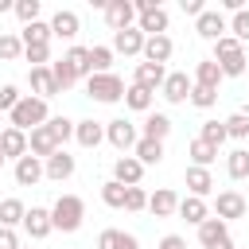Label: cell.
Instances as JSON below:
<instances>
[{
  "instance_id": "6da1fadb",
  "label": "cell",
  "mask_w": 249,
  "mask_h": 249,
  "mask_svg": "<svg viewBox=\"0 0 249 249\" xmlns=\"http://www.w3.org/2000/svg\"><path fill=\"white\" fill-rule=\"evenodd\" d=\"M47 121H51L47 101H43V97H31V93H23V97L16 101V109L8 113V128H19V132H31V128L47 124Z\"/></svg>"
},
{
  "instance_id": "7a4b0ae2",
  "label": "cell",
  "mask_w": 249,
  "mask_h": 249,
  "mask_svg": "<svg viewBox=\"0 0 249 249\" xmlns=\"http://www.w3.org/2000/svg\"><path fill=\"white\" fill-rule=\"evenodd\" d=\"M214 62H218L222 78H241V74H245V66H249L245 47H241L233 35H222V39L214 43Z\"/></svg>"
},
{
  "instance_id": "3957f363",
  "label": "cell",
  "mask_w": 249,
  "mask_h": 249,
  "mask_svg": "<svg viewBox=\"0 0 249 249\" xmlns=\"http://www.w3.org/2000/svg\"><path fill=\"white\" fill-rule=\"evenodd\" d=\"M86 222V202L78 195H58V202L51 206V226L62 233H78Z\"/></svg>"
},
{
  "instance_id": "277c9868",
  "label": "cell",
  "mask_w": 249,
  "mask_h": 249,
  "mask_svg": "<svg viewBox=\"0 0 249 249\" xmlns=\"http://www.w3.org/2000/svg\"><path fill=\"white\" fill-rule=\"evenodd\" d=\"M86 93L101 105H113V101H124V82L109 70V74H89L86 78Z\"/></svg>"
},
{
  "instance_id": "5b68a950",
  "label": "cell",
  "mask_w": 249,
  "mask_h": 249,
  "mask_svg": "<svg viewBox=\"0 0 249 249\" xmlns=\"http://www.w3.org/2000/svg\"><path fill=\"white\" fill-rule=\"evenodd\" d=\"M249 214V198L241 195V191H218V198H214V218H222L226 226L233 222V218H245Z\"/></svg>"
},
{
  "instance_id": "8992f818",
  "label": "cell",
  "mask_w": 249,
  "mask_h": 249,
  "mask_svg": "<svg viewBox=\"0 0 249 249\" xmlns=\"http://www.w3.org/2000/svg\"><path fill=\"white\" fill-rule=\"evenodd\" d=\"M105 140H109L117 152H132L136 140H140V132H136V124H132L128 117H117V121H105Z\"/></svg>"
},
{
  "instance_id": "52a82bcc",
  "label": "cell",
  "mask_w": 249,
  "mask_h": 249,
  "mask_svg": "<svg viewBox=\"0 0 249 249\" xmlns=\"http://www.w3.org/2000/svg\"><path fill=\"white\" fill-rule=\"evenodd\" d=\"M198 245L202 249H233V237H230V226L222 222V218H206L202 226H198Z\"/></svg>"
},
{
  "instance_id": "ba28073f",
  "label": "cell",
  "mask_w": 249,
  "mask_h": 249,
  "mask_svg": "<svg viewBox=\"0 0 249 249\" xmlns=\"http://www.w3.org/2000/svg\"><path fill=\"white\" fill-rule=\"evenodd\" d=\"M195 31H198V39H210V43H218L222 35H230V19H226L218 8H206V12L195 19Z\"/></svg>"
},
{
  "instance_id": "9c48e42d",
  "label": "cell",
  "mask_w": 249,
  "mask_h": 249,
  "mask_svg": "<svg viewBox=\"0 0 249 249\" xmlns=\"http://www.w3.org/2000/svg\"><path fill=\"white\" fill-rule=\"evenodd\" d=\"M101 12H105V23H109L113 31L136 27V8H132V0H109Z\"/></svg>"
},
{
  "instance_id": "30bf717a",
  "label": "cell",
  "mask_w": 249,
  "mask_h": 249,
  "mask_svg": "<svg viewBox=\"0 0 249 249\" xmlns=\"http://www.w3.org/2000/svg\"><path fill=\"white\" fill-rule=\"evenodd\" d=\"M191 86H195V82L187 78V70H171V74L163 78V86H160V93H163V97H167L171 105H183V101L191 97Z\"/></svg>"
},
{
  "instance_id": "8fae6325",
  "label": "cell",
  "mask_w": 249,
  "mask_h": 249,
  "mask_svg": "<svg viewBox=\"0 0 249 249\" xmlns=\"http://www.w3.org/2000/svg\"><path fill=\"white\" fill-rule=\"evenodd\" d=\"M74 167H78V163H74V156H70L66 148H58L54 156H47V160H43V179L62 183V179H70V175H74Z\"/></svg>"
},
{
  "instance_id": "7c38bea8",
  "label": "cell",
  "mask_w": 249,
  "mask_h": 249,
  "mask_svg": "<svg viewBox=\"0 0 249 249\" xmlns=\"http://www.w3.org/2000/svg\"><path fill=\"white\" fill-rule=\"evenodd\" d=\"M47 23H51V35H54V39H78V31H82L78 12H70V8H58Z\"/></svg>"
},
{
  "instance_id": "4fadbf2b",
  "label": "cell",
  "mask_w": 249,
  "mask_h": 249,
  "mask_svg": "<svg viewBox=\"0 0 249 249\" xmlns=\"http://www.w3.org/2000/svg\"><path fill=\"white\" fill-rule=\"evenodd\" d=\"M27 152H31L35 160H47V156H54V152H58V140H54V132H51L47 124L31 128V132H27Z\"/></svg>"
},
{
  "instance_id": "5bb4252c",
  "label": "cell",
  "mask_w": 249,
  "mask_h": 249,
  "mask_svg": "<svg viewBox=\"0 0 249 249\" xmlns=\"http://www.w3.org/2000/svg\"><path fill=\"white\" fill-rule=\"evenodd\" d=\"M113 179H117L121 187H140V179H144V163H140L136 156H121V160L113 163Z\"/></svg>"
},
{
  "instance_id": "9a60e30c",
  "label": "cell",
  "mask_w": 249,
  "mask_h": 249,
  "mask_svg": "<svg viewBox=\"0 0 249 249\" xmlns=\"http://www.w3.org/2000/svg\"><path fill=\"white\" fill-rule=\"evenodd\" d=\"M23 230H27V237L31 241H43L54 226H51V210L47 206H31L27 214H23Z\"/></svg>"
},
{
  "instance_id": "2e32d148",
  "label": "cell",
  "mask_w": 249,
  "mask_h": 249,
  "mask_svg": "<svg viewBox=\"0 0 249 249\" xmlns=\"http://www.w3.org/2000/svg\"><path fill=\"white\" fill-rule=\"evenodd\" d=\"M144 39L148 35H140L136 27H124V31H113V54H144Z\"/></svg>"
},
{
  "instance_id": "e0dca14e",
  "label": "cell",
  "mask_w": 249,
  "mask_h": 249,
  "mask_svg": "<svg viewBox=\"0 0 249 249\" xmlns=\"http://www.w3.org/2000/svg\"><path fill=\"white\" fill-rule=\"evenodd\" d=\"M171 54H175V43H171V35H148V39H144V62H156V66H163Z\"/></svg>"
},
{
  "instance_id": "ac0fdd59",
  "label": "cell",
  "mask_w": 249,
  "mask_h": 249,
  "mask_svg": "<svg viewBox=\"0 0 249 249\" xmlns=\"http://www.w3.org/2000/svg\"><path fill=\"white\" fill-rule=\"evenodd\" d=\"M12 175H16L19 187H35V183H43V160H35V156L27 152V156L16 160V171H12Z\"/></svg>"
},
{
  "instance_id": "d6986e66",
  "label": "cell",
  "mask_w": 249,
  "mask_h": 249,
  "mask_svg": "<svg viewBox=\"0 0 249 249\" xmlns=\"http://www.w3.org/2000/svg\"><path fill=\"white\" fill-rule=\"evenodd\" d=\"M167 78V66H156V62H136V74H132V86H144V89H160Z\"/></svg>"
},
{
  "instance_id": "ffe728a7",
  "label": "cell",
  "mask_w": 249,
  "mask_h": 249,
  "mask_svg": "<svg viewBox=\"0 0 249 249\" xmlns=\"http://www.w3.org/2000/svg\"><path fill=\"white\" fill-rule=\"evenodd\" d=\"M74 140H78L82 148H97V144L105 140V124H101V121H93V117L74 121Z\"/></svg>"
},
{
  "instance_id": "44dd1931",
  "label": "cell",
  "mask_w": 249,
  "mask_h": 249,
  "mask_svg": "<svg viewBox=\"0 0 249 249\" xmlns=\"http://www.w3.org/2000/svg\"><path fill=\"white\" fill-rule=\"evenodd\" d=\"M31 89H35V97H43V101H51L54 93H62L58 82H54V74H51V66H31Z\"/></svg>"
},
{
  "instance_id": "7402d4cb",
  "label": "cell",
  "mask_w": 249,
  "mask_h": 249,
  "mask_svg": "<svg viewBox=\"0 0 249 249\" xmlns=\"http://www.w3.org/2000/svg\"><path fill=\"white\" fill-rule=\"evenodd\" d=\"M148 210H152L156 218H171V214L179 210V195H175L171 187H160L156 195H148Z\"/></svg>"
},
{
  "instance_id": "603a6c76",
  "label": "cell",
  "mask_w": 249,
  "mask_h": 249,
  "mask_svg": "<svg viewBox=\"0 0 249 249\" xmlns=\"http://www.w3.org/2000/svg\"><path fill=\"white\" fill-rule=\"evenodd\" d=\"M0 152H4V160L27 156V132H19V128H0Z\"/></svg>"
},
{
  "instance_id": "cb8c5ba5",
  "label": "cell",
  "mask_w": 249,
  "mask_h": 249,
  "mask_svg": "<svg viewBox=\"0 0 249 249\" xmlns=\"http://www.w3.org/2000/svg\"><path fill=\"white\" fill-rule=\"evenodd\" d=\"M187 191H191L195 198L214 195V175H210V167H187Z\"/></svg>"
},
{
  "instance_id": "d4e9b609",
  "label": "cell",
  "mask_w": 249,
  "mask_h": 249,
  "mask_svg": "<svg viewBox=\"0 0 249 249\" xmlns=\"http://www.w3.org/2000/svg\"><path fill=\"white\" fill-rule=\"evenodd\" d=\"M179 218H187L191 226H202L206 218H210V206H206V198H195V195H187V198H179V210H175Z\"/></svg>"
},
{
  "instance_id": "484cf974",
  "label": "cell",
  "mask_w": 249,
  "mask_h": 249,
  "mask_svg": "<svg viewBox=\"0 0 249 249\" xmlns=\"http://www.w3.org/2000/svg\"><path fill=\"white\" fill-rule=\"evenodd\" d=\"M51 39H54V35H51V23H47V19H35V23H27V27L19 31V43H23V47H51Z\"/></svg>"
},
{
  "instance_id": "4316f807",
  "label": "cell",
  "mask_w": 249,
  "mask_h": 249,
  "mask_svg": "<svg viewBox=\"0 0 249 249\" xmlns=\"http://www.w3.org/2000/svg\"><path fill=\"white\" fill-rule=\"evenodd\" d=\"M191 82L202 86V89H218V86H222V70H218V62H214V58L195 62V78H191Z\"/></svg>"
},
{
  "instance_id": "83f0119b",
  "label": "cell",
  "mask_w": 249,
  "mask_h": 249,
  "mask_svg": "<svg viewBox=\"0 0 249 249\" xmlns=\"http://www.w3.org/2000/svg\"><path fill=\"white\" fill-rule=\"evenodd\" d=\"M97 249H140V241L124 230H101L97 233Z\"/></svg>"
},
{
  "instance_id": "f1b7e54d",
  "label": "cell",
  "mask_w": 249,
  "mask_h": 249,
  "mask_svg": "<svg viewBox=\"0 0 249 249\" xmlns=\"http://www.w3.org/2000/svg\"><path fill=\"white\" fill-rule=\"evenodd\" d=\"M167 132H171V117H167V113H148V117H144V132H140V136H148V140H160V144H163V140H167Z\"/></svg>"
},
{
  "instance_id": "f546056e",
  "label": "cell",
  "mask_w": 249,
  "mask_h": 249,
  "mask_svg": "<svg viewBox=\"0 0 249 249\" xmlns=\"http://www.w3.org/2000/svg\"><path fill=\"white\" fill-rule=\"evenodd\" d=\"M132 156H136L144 167H156V163L163 160V144H160V140H148V136H140V140H136V148H132Z\"/></svg>"
},
{
  "instance_id": "4dcf8cb0",
  "label": "cell",
  "mask_w": 249,
  "mask_h": 249,
  "mask_svg": "<svg viewBox=\"0 0 249 249\" xmlns=\"http://www.w3.org/2000/svg\"><path fill=\"white\" fill-rule=\"evenodd\" d=\"M226 175H230L233 183L249 179V148H233V152L226 156Z\"/></svg>"
},
{
  "instance_id": "1f68e13d",
  "label": "cell",
  "mask_w": 249,
  "mask_h": 249,
  "mask_svg": "<svg viewBox=\"0 0 249 249\" xmlns=\"http://www.w3.org/2000/svg\"><path fill=\"white\" fill-rule=\"evenodd\" d=\"M23 214H27V206H23L19 198H4V202H0V226H4V230L23 226Z\"/></svg>"
},
{
  "instance_id": "d6a6232c",
  "label": "cell",
  "mask_w": 249,
  "mask_h": 249,
  "mask_svg": "<svg viewBox=\"0 0 249 249\" xmlns=\"http://www.w3.org/2000/svg\"><path fill=\"white\" fill-rule=\"evenodd\" d=\"M187 156H191V167H210V163L218 160V148H214V144H206V140H191Z\"/></svg>"
},
{
  "instance_id": "836d02e7",
  "label": "cell",
  "mask_w": 249,
  "mask_h": 249,
  "mask_svg": "<svg viewBox=\"0 0 249 249\" xmlns=\"http://www.w3.org/2000/svg\"><path fill=\"white\" fill-rule=\"evenodd\" d=\"M51 74H54V82H58V89H70V86L78 82V70L70 66V58H66V54L51 62Z\"/></svg>"
},
{
  "instance_id": "e575fe53",
  "label": "cell",
  "mask_w": 249,
  "mask_h": 249,
  "mask_svg": "<svg viewBox=\"0 0 249 249\" xmlns=\"http://www.w3.org/2000/svg\"><path fill=\"white\" fill-rule=\"evenodd\" d=\"M152 97H156V93L144 89V86H128V89H124V105L136 109V113H148V109H152Z\"/></svg>"
},
{
  "instance_id": "d590c367",
  "label": "cell",
  "mask_w": 249,
  "mask_h": 249,
  "mask_svg": "<svg viewBox=\"0 0 249 249\" xmlns=\"http://www.w3.org/2000/svg\"><path fill=\"white\" fill-rule=\"evenodd\" d=\"M198 140H206V144H214V148H222L230 136H226V121H202V132H198Z\"/></svg>"
},
{
  "instance_id": "8d00e7d4",
  "label": "cell",
  "mask_w": 249,
  "mask_h": 249,
  "mask_svg": "<svg viewBox=\"0 0 249 249\" xmlns=\"http://www.w3.org/2000/svg\"><path fill=\"white\" fill-rule=\"evenodd\" d=\"M101 202H105L109 210H124V187H121L117 179L101 183Z\"/></svg>"
},
{
  "instance_id": "74e56055",
  "label": "cell",
  "mask_w": 249,
  "mask_h": 249,
  "mask_svg": "<svg viewBox=\"0 0 249 249\" xmlns=\"http://www.w3.org/2000/svg\"><path fill=\"white\" fill-rule=\"evenodd\" d=\"M0 58H4V62H16V58H23V43H19V35H12V31H0Z\"/></svg>"
},
{
  "instance_id": "f35d334b",
  "label": "cell",
  "mask_w": 249,
  "mask_h": 249,
  "mask_svg": "<svg viewBox=\"0 0 249 249\" xmlns=\"http://www.w3.org/2000/svg\"><path fill=\"white\" fill-rule=\"evenodd\" d=\"M109 66H113V47H89V70L109 74Z\"/></svg>"
},
{
  "instance_id": "ab89813d",
  "label": "cell",
  "mask_w": 249,
  "mask_h": 249,
  "mask_svg": "<svg viewBox=\"0 0 249 249\" xmlns=\"http://www.w3.org/2000/svg\"><path fill=\"white\" fill-rule=\"evenodd\" d=\"M66 58H70V66L78 70V78H89V74H93V70H89V47H70Z\"/></svg>"
},
{
  "instance_id": "60d3db41",
  "label": "cell",
  "mask_w": 249,
  "mask_h": 249,
  "mask_svg": "<svg viewBox=\"0 0 249 249\" xmlns=\"http://www.w3.org/2000/svg\"><path fill=\"white\" fill-rule=\"evenodd\" d=\"M16 16H19V23L27 27V23H35L39 19V12H43V4L39 0H16V8H12Z\"/></svg>"
},
{
  "instance_id": "b9f144b4",
  "label": "cell",
  "mask_w": 249,
  "mask_h": 249,
  "mask_svg": "<svg viewBox=\"0 0 249 249\" xmlns=\"http://www.w3.org/2000/svg\"><path fill=\"white\" fill-rule=\"evenodd\" d=\"M47 128L54 132V140H58V148H62V144H66V140L74 136V121H70V117H51V121H47Z\"/></svg>"
},
{
  "instance_id": "7bdbcfd3",
  "label": "cell",
  "mask_w": 249,
  "mask_h": 249,
  "mask_svg": "<svg viewBox=\"0 0 249 249\" xmlns=\"http://www.w3.org/2000/svg\"><path fill=\"white\" fill-rule=\"evenodd\" d=\"M226 136L245 140V136H249V113H233V117H226Z\"/></svg>"
},
{
  "instance_id": "ee69618b",
  "label": "cell",
  "mask_w": 249,
  "mask_h": 249,
  "mask_svg": "<svg viewBox=\"0 0 249 249\" xmlns=\"http://www.w3.org/2000/svg\"><path fill=\"white\" fill-rule=\"evenodd\" d=\"M230 35L245 47V39H249V8H241V12H233V19H230Z\"/></svg>"
},
{
  "instance_id": "f6af8a7d",
  "label": "cell",
  "mask_w": 249,
  "mask_h": 249,
  "mask_svg": "<svg viewBox=\"0 0 249 249\" xmlns=\"http://www.w3.org/2000/svg\"><path fill=\"white\" fill-rule=\"evenodd\" d=\"M124 210H148V191L144 187H124Z\"/></svg>"
},
{
  "instance_id": "bcb514c9",
  "label": "cell",
  "mask_w": 249,
  "mask_h": 249,
  "mask_svg": "<svg viewBox=\"0 0 249 249\" xmlns=\"http://www.w3.org/2000/svg\"><path fill=\"white\" fill-rule=\"evenodd\" d=\"M195 109H210L218 101V89H202V86H191V97H187Z\"/></svg>"
},
{
  "instance_id": "7dc6e473",
  "label": "cell",
  "mask_w": 249,
  "mask_h": 249,
  "mask_svg": "<svg viewBox=\"0 0 249 249\" xmlns=\"http://www.w3.org/2000/svg\"><path fill=\"white\" fill-rule=\"evenodd\" d=\"M23 58L31 66H51V47H23Z\"/></svg>"
},
{
  "instance_id": "c3c4849f",
  "label": "cell",
  "mask_w": 249,
  "mask_h": 249,
  "mask_svg": "<svg viewBox=\"0 0 249 249\" xmlns=\"http://www.w3.org/2000/svg\"><path fill=\"white\" fill-rule=\"evenodd\" d=\"M19 97H23V93H19L16 86H0V113H12Z\"/></svg>"
},
{
  "instance_id": "681fc988",
  "label": "cell",
  "mask_w": 249,
  "mask_h": 249,
  "mask_svg": "<svg viewBox=\"0 0 249 249\" xmlns=\"http://www.w3.org/2000/svg\"><path fill=\"white\" fill-rule=\"evenodd\" d=\"M156 249H187V237H179V233H163Z\"/></svg>"
},
{
  "instance_id": "f907efd6",
  "label": "cell",
  "mask_w": 249,
  "mask_h": 249,
  "mask_svg": "<svg viewBox=\"0 0 249 249\" xmlns=\"http://www.w3.org/2000/svg\"><path fill=\"white\" fill-rule=\"evenodd\" d=\"M0 249H19V233H16V230H4V226H0Z\"/></svg>"
},
{
  "instance_id": "816d5d0a",
  "label": "cell",
  "mask_w": 249,
  "mask_h": 249,
  "mask_svg": "<svg viewBox=\"0 0 249 249\" xmlns=\"http://www.w3.org/2000/svg\"><path fill=\"white\" fill-rule=\"evenodd\" d=\"M179 8H183L187 16H195V19H198V16L206 12V4H202V0H179Z\"/></svg>"
},
{
  "instance_id": "f5cc1de1",
  "label": "cell",
  "mask_w": 249,
  "mask_h": 249,
  "mask_svg": "<svg viewBox=\"0 0 249 249\" xmlns=\"http://www.w3.org/2000/svg\"><path fill=\"white\" fill-rule=\"evenodd\" d=\"M222 8H226V12H241V8H245V0H222Z\"/></svg>"
},
{
  "instance_id": "db71d44e",
  "label": "cell",
  "mask_w": 249,
  "mask_h": 249,
  "mask_svg": "<svg viewBox=\"0 0 249 249\" xmlns=\"http://www.w3.org/2000/svg\"><path fill=\"white\" fill-rule=\"evenodd\" d=\"M16 8V0H0V12H12Z\"/></svg>"
},
{
  "instance_id": "11a10c76",
  "label": "cell",
  "mask_w": 249,
  "mask_h": 249,
  "mask_svg": "<svg viewBox=\"0 0 249 249\" xmlns=\"http://www.w3.org/2000/svg\"><path fill=\"white\" fill-rule=\"evenodd\" d=\"M4 163H8V160H4V152H0V167H4Z\"/></svg>"
},
{
  "instance_id": "9f6ffc18",
  "label": "cell",
  "mask_w": 249,
  "mask_h": 249,
  "mask_svg": "<svg viewBox=\"0 0 249 249\" xmlns=\"http://www.w3.org/2000/svg\"><path fill=\"white\" fill-rule=\"evenodd\" d=\"M19 249H23V245H19ZM27 249H31V245H27Z\"/></svg>"
}]
</instances>
